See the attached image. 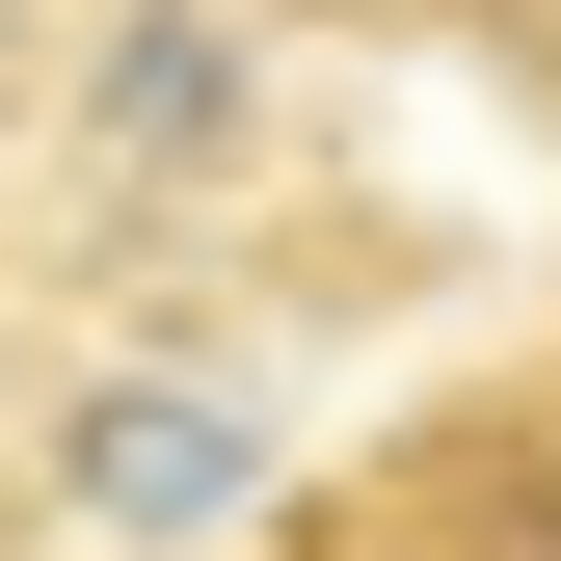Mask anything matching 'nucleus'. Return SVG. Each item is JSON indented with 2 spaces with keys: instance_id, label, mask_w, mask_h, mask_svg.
Here are the masks:
<instances>
[]
</instances>
